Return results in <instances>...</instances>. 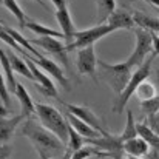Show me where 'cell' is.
<instances>
[{
  "mask_svg": "<svg viewBox=\"0 0 159 159\" xmlns=\"http://www.w3.org/2000/svg\"><path fill=\"white\" fill-rule=\"evenodd\" d=\"M0 5H3V0H0Z\"/></svg>",
  "mask_w": 159,
  "mask_h": 159,
  "instance_id": "60d3db41",
  "label": "cell"
},
{
  "mask_svg": "<svg viewBox=\"0 0 159 159\" xmlns=\"http://www.w3.org/2000/svg\"><path fill=\"white\" fill-rule=\"evenodd\" d=\"M85 138L80 136L71 125H70V136H68V144H66V150H65V155H63V159H70L73 153H76L77 150H80L85 144Z\"/></svg>",
  "mask_w": 159,
  "mask_h": 159,
  "instance_id": "7402d4cb",
  "label": "cell"
},
{
  "mask_svg": "<svg viewBox=\"0 0 159 159\" xmlns=\"http://www.w3.org/2000/svg\"><path fill=\"white\" fill-rule=\"evenodd\" d=\"M26 120V117L22 114V113H19V114H16V116H11V117H5V119H2L0 120V145L2 144H6L12 136H14V133H16V128L22 124V122H25Z\"/></svg>",
  "mask_w": 159,
  "mask_h": 159,
  "instance_id": "4fadbf2b",
  "label": "cell"
},
{
  "mask_svg": "<svg viewBox=\"0 0 159 159\" xmlns=\"http://www.w3.org/2000/svg\"><path fill=\"white\" fill-rule=\"evenodd\" d=\"M11 147L8 144H2L0 145V159H9L11 156Z\"/></svg>",
  "mask_w": 159,
  "mask_h": 159,
  "instance_id": "d6a6232c",
  "label": "cell"
},
{
  "mask_svg": "<svg viewBox=\"0 0 159 159\" xmlns=\"http://www.w3.org/2000/svg\"><path fill=\"white\" fill-rule=\"evenodd\" d=\"M33 45H37L40 47L42 50H45L47 53H50L51 56H54L56 59H59L60 63L65 65V68H68L70 65V59H68V50H66V45H63L60 42V39H56V37H36L31 40Z\"/></svg>",
  "mask_w": 159,
  "mask_h": 159,
  "instance_id": "8fae6325",
  "label": "cell"
},
{
  "mask_svg": "<svg viewBox=\"0 0 159 159\" xmlns=\"http://www.w3.org/2000/svg\"><path fill=\"white\" fill-rule=\"evenodd\" d=\"M138 124L134 120V116H133V111L131 110H127V122H125V127H124V131L119 134V139L122 142H127L130 139H134L138 138Z\"/></svg>",
  "mask_w": 159,
  "mask_h": 159,
  "instance_id": "d4e9b609",
  "label": "cell"
},
{
  "mask_svg": "<svg viewBox=\"0 0 159 159\" xmlns=\"http://www.w3.org/2000/svg\"><path fill=\"white\" fill-rule=\"evenodd\" d=\"M134 36H136V43L133 48V53L125 60L131 68H139L147 59V56L153 53V37L152 33L142 28H134Z\"/></svg>",
  "mask_w": 159,
  "mask_h": 159,
  "instance_id": "8992f818",
  "label": "cell"
},
{
  "mask_svg": "<svg viewBox=\"0 0 159 159\" xmlns=\"http://www.w3.org/2000/svg\"><path fill=\"white\" fill-rule=\"evenodd\" d=\"M8 57H9V62H11V66H12L14 73H17V74L30 79V80H34V76H33V73H31V70H30L25 59L17 56L16 51H8Z\"/></svg>",
  "mask_w": 159,
  "mask_h": 159,
  "instance_id": "ffe728a7",
  "label": "cell"
},
{
  "mask_svg": "<svg viewBox=\"0 0 159 159\" xmlns=\"http://www.w3.org/2000/svg\"><path fill=\"white\" fill-rule=\"evenodd\" d=\"M91 156H98V158H102V152L94 147V145H84L80 150H77L76 153L71 155L70 159H88Z\"/></svg>",
  "mask_w": 159,
  "mask_h": 159,
  "instance_id": "f1b7e54d",
  "label": "cell"
},
{
  "mask_svg": "<svg viewBox=\"0 0 159 159\" xmlns=\"http://www.w3.org/2000/svg\"><path fill=\"white\" fill-rule=\"evenodd\" d=\"M56 19H57V23L62 30V34L65 37V45L71 43L73 39H74V33L77 31L74 28V23H73V17H71V12L68 8H63V9H56Z\"/></svg>",
  "mask_w": 159,
  "mask_h": 159,
  "instance_id": "7c38bea8",
  "label": "cell"
},
{
  "mask_svg": "<svg viewBox=\"0 0 159 159\" xmlns=\"http://www.w3.org/2000/svg\"><path fill=\"white\" fill-rule=\"evenodd\" d=\"M6 114H8V108L3 105V104H0V120H2V119H5V117H6Z\"/></svg>",
  "mask_w": 159,
  "mask_h": 159,
  "instance_id": "d590c367",
  "label": "cell"
},
{
  "mask_svg": "<svg viewBox=\"0 0 159 159\" xmlns=\"http://www.w3.org/2000/svg\"><path fill=\"white\" fill-rule=\"evenodd\" d=\"M25 28L31 30L33 33H36L39 37H56V39H65L62 31H57V30H53L50 26H45L39 22H33V20H28Z\"/></svg>",
  "mask_w": 159,
  "mask_h": 159,
  "instance_id": "603a6c76",
  "label": "cell"
},
{
  "mask_svg": "<svg viewBox=\"0 0 159 159\" xmlns=\"http://www.w3.org/2000/svg\"><path fill=\"white\" fill-rule=\"evenodd\" d=\"M98 74L117 96H120L133 74V68L127 62L108 63L104 60H99L98 62Z\"/></svg>",
  "mask_w": 159,
  "mask_h": 159,
  "instance_id": "7a4b0ae2",
  "label": "cell"
},
{
  "mask_svg": "<svg viewBox=\"0 0 159 159\" xmlns=\"http://www.w3.org/2000/svg\"><path fill=\"white\" fill-rule=\"evenodd\" d=\"M20 134L30 139V142L39 153L40 159H50L54 155H59L60 152L66 150L65 144L54 133H51L42 124H39L33 119H26L23 122Z\"/></svg>",
  "mask_w": 159,
  "mask_h": 159,
  "instance_id": "6da1fadb",
  "label": "cell"
},
{
  "mask_svg": "<svg viewBox=\"0 0 159 159\" xmlns=\"http://www.w3.org/2000/svg\"><path fill=\"white\" fill-rule=\"evenodd\" d=\"M116 11V0H99L98 3V25L107 23L108 17Z\"/></svg>",
  "mask_w": 159,
  "mask_h": 159,
  "instance_id": "484cf974",
  "label": "cell"
},
{
  "mask_svg": "<svg viewBox=\"0 0 159 159\" xmlns=\"http://www.w3.org/2000/svg\"><path fill=\"white\" fill-rule=\"evenodd\" d=\"M0 99H2L3 105L6 108L9 107V104H11V101H9V88H8L6 79H5V76L2 73V68H0Z\"/></svg>",
  "mask_w": 159,
  "mask_h": 159,
  "instance_id": "4dcf8cb0",
  "label": "cell"
},
{
  "mask_svg": "<svg viewBox=\"0 0 159 159\" xmlns=\"http://www.w3.org/2000/svg\"><path fill=\"white\" fill-rule=\"evenodd\" d=\"M36 116L39 117L40 124L54 133L63 144H68V136H70V122L63 114L48 104H36Z\"/></svg>",
  "mask_w": 159,
  "mask_h": 159,
  "instance_id": "3957f363",
  "label": "cell"
},
{
  "mask_svg": "<svg viewBox=\"0 0 159 159\" xmlns=\"http://www.w3.org/2000/svg\"><path fill=\"white\" fill-rule=\"evenodd\" d=\"M0 68H2V73L6 79V84H8V88L11 93H16V88H17V80H16V76H14V70L11 66V62H9V57H8V51H5L3 48H0Z\"/></svg>",
  "mask_w": 159,
  "mask_h": 159,
  "instance_id": "ac0fdd59",
  "label": "cell"
},
{
  "mask_svg": "<svg viewBox=\"0 0 159 159\" xmlns=\"http://www.w3.org/2000/svg\"><path fill=\"white\" fill-rule=\"evenodd\" d=\"M124 153L125 155H131V156H138V158H142V156H147L150 153V145L142 139V138H134V139H130L127 142H124Z\"/></svg>",
  "mask_w": 159,
  "mask_h": 159,
  "instance_id": "e0dca14e",
  "label": "cell"
},
{
  "mask_svg": "<svg viewBox=\"0 0 159 159\" xmlns=\"http://www.w3.org/2000/svg\"><path fill=\"white\" fill-rule=\"evenodd\" d=\"M66 120L70 122V125L80 134V136H84L85 139H98V138H101V136H104L102 133H99L98 130H94L93 127H90L88 124H85L84 120H80V119H77L76 116H73L71 113H66Z\"/></svg>",
  "mask_w": 159,
  "mask_h": 159,
  "instance_id": "2e32d148",
  "label": "cell"
},
{
  "mask_svg": "<svg viewBox=\"0 0 159 159\" xmlns=\"http://www.w3.org/2000/svg\"><path fill=\"white\" fill-rule=\"evenodd\" d=\"M114 30V26L102 23V25H96L93 28H87V30H80L74 33V39L71 43L66 45L68 51H77L80 48H87V47H94V43L98 40H101L102 37H105L108 34H111Z\"/></svg>",
  "mask_w": 159,
  "mask_h": 159,
  "instance_id": "5b68a950",
  "label": "cell"
},
{
  "mask_svg": "<svg viewBox=\"0 0 159 159\" xmlns=\"http://www.w3.org/2000/svg\"><path fill=\"white\" fill-rule=\"evenodd\" d=\"M124 159H142V158H138V156H131V155H124Z\"/></svg>",
  "mask_w": 159,
  "mask_h": 159,
  "instance_id": "f35d334b",
  "label": "cell"
},
{
  "mask_svg": "<svg viewBox=\"0 0 159 159\" xmlns=\"http://www.w3.org/2000/svg\"><path fill=\"white\" fill-rule=\"evenodd\" d=\"M28 56V59L30 60H33L40 70H43L51 79L54 80H57L63 88H65V91H71V85H70V80H68V77L65 76V73H63V70H62V66L57 63V62H54L53 59H48V57H45V56H40V57H34V56H30L28 53H25Z\"/></svg>",
  "mask_w": 159,
  "mask_h": 159,
  "instance_id": "9c48e42d",
  "label": "cell"
},
{
  "mask_svg": "<svg viewBox=\"0 0 159 159\" xmlns=\"http://www.w3.org/2000/svg\"><path fill=\"white\" fill-rule=\"evenodd\" d=\"M3 6L17 19V22H19V25L22 26V28H25V25H26V22H28V19H26V16H25V12H23V9L19 6V3H17V0H3Z\"/></svg>",
  "mask_w": 159,
  "mask_h": 159,
  "instance_id": "83f0119b",
  "label": "cell"
},
{
  "mask_svg": "<svg viewBox=\"0 0 159 159\" xmlns=\"http://www.w3.org/2000/svg\"><path fill=\"white\" fill-rule=\"evenodd\" d=\"M147 125H148L156 134H159V111L156 113V114L147 117Z\"/></svg>",
  "mask_w": 159,
  "mask_h": 159,
  "instance_id": "1f68e13d",
  "label": "cell"
},
{
  "mask_svg": "<svg viewBox=\"0 0 159 159\" xmlns=\"http://www.w3.org/2000/svg\"><path fill=\"white\" fill-rule=\"evenodd\" d=\"M98 57L94 53V47L80 48L76 51V66L80 76H90L98 84Z\"/></svg>",
  "mask_w": 159,
  "mask_h": 159,
  "instance_id": "ba28073f",
  "label": "cell"
},
{
  "mask_svg": "<svg viewBox=\"0 0 159 159\" xmlns=\"http://www.w3.org/2000/svg\"><path fill=\"white\" fill-rule=\"evenodd\" d=\"M22 56H23V59L26 60V63H28V66H30V70H31V73H33V76H34V82H36L37 90H39L43 96L53 98V99L60 102V98H59V93H57V88H56V85H54L53 79H51L43 70H40L33 60H30L28 56L25 53L22 54Z\"/></svg>",
  "mask_w": 159,
  "mask_h": 159,
  "instance_id": "52a82bcc",
  "label": "cell"
},
{
  "mask_svg": "<svg viewBox=\"0 0 159 159\" xmlns=\"http://www.w3.org/2000/svg\"><path fill=\"white\" fill-rule=\"evenodd\" d=\"M60 104L66 108V111L68 113H71L73 116H76L77 119H80V120H84L85 124H88L90 127H93L94 130H98L99 133H102L104 136H107L110 131H107L105 127H104V122L98 117V114L93 111V110H90L88 107L85 105H77V104H68V102H63V101H60Z\"/></svg>",
  "mask_w": 159,
  "mask_h": 159,
  "instance_id": "30bf717a",
  "label": "cell"
},
{
  "mask_svg": "<svg viewBox=\"0 0 159 159\" xmlns=\"http://www.w3.org/2000/svg\"><path fill=\"white\" fill-rule=\"evenodd\" d=\"M0 26H2V28H3V30H5V31H6V33H8V34H9V36H11V37H12V39L17 42V43H19V45H20V47L25 50V51H30V53L33 54L34 57H40V56H43V54L39 53V51L34 48V45H33V43H31L28 39H25V37H23V36H22L19 31H16L14 28H11V26L5 25L3 22H0Z\"/></svg>",
  "mask_w": 159,
  "mask_h": 159,
  "instance_id": "44dd1931",
  "label": "cell"
},
{
  "mask_svg": "<svg viewBox=\"0 0 159 159\" xmlns=\"http://www.w3.org/2000/svg\"><path fill=\"white\" fill-rule=\"evenodd\" d=\"M138 134L150 145L152 150H159V134H156L145 122L138 124Z\"/></svg>",
  "mask_w": 159,
  "mask_h": 159,
  "instance_id": "cb8c5ba5",
  "label": "cell"
},
{
  "mask_svg": "<svg viewBox=\"0 0 159 159\" xmlns=\"http://www.w3.org/2000/svg\"><path fill=\"white\" fill-rule=\"evenodd\" d=\"M153 60H155V56L152 54L139 68H136V70L133 71V74H131V77H130V80H128L125 90L122 91L120 96H117V99H116L114 104H113V113L120 114V113L125 110V107L128 104L130 98L136 93L138 87H139L144 80H148L150 73H152V63H153Z\"/></svg>",
  "mask_w": 159,
  "mask_h": 159,
  "instance_id": "277c9868",
  "label": "cell"
},
{
  "mask_svg": "<svg viewBox=\"0 0 159 159\" xmlns=\"http://www.w3.org/2000/svg\"><path fill=\"white\" fill-rule=\"evenodd\" d=\"M139 107L142 110V113L148 117V116H153L159 111V96L150 99V101H144V102H139Z\"/></svg>",
  "mask_w": 159,
  "mask_h": 159,
  "instance_id": "f546056e",
  "label": "cell"
},
{
  "mask_svg": "<svg viewBox=\"0 0 159 159\" xmlns=\"http://www.w3.org/2000/svg\"><path fill=\"white\" fill-rule=\"evenodd\" d=\"M147 156H148V159H159V150H152Z\"/></svg>",
  "mask_w": 159,
  "mask_h": 159,
  "instance_id": "8d00e7d4",
  "label": "cell"
},
{
  "mask_svg": "<svg viewBox=\"0 0 159 159\" xmlns=\"http://www.w3.org/2000/svg\"><path fill=\"white\" fill-rule=\"evenodd\" d=\"M50 159H53V158H50Z\"/></svg>",
  "mask_w": 159,
  "mask_h": 159,
  "instance_id": "b9f144b4",
  "label": "cell"
},
{
  "mask_svg": "<svg viewBox=\"0 0 159 159\" xmlns=\"http://www.w3.org/2000/svg\"><path fill=\"white\" fill-rule=\"evenodd\" d=\"M133 20H134V25L138 28H142V30H147L150 33H158L159 34V19H156V17H152L145 12H141V11H134Z\"/></svg>",
  "mask_w": 159,
  "mask_h": 159,
  "instance_id": "d6986e66",
  "label": "cell"
},
{
  "mask_svg": "<svg viewBox=\"0 0 159 159\" xmlns=\"http://www.w3.org/2000/svg\"><path fill=\"white\" fill-rule=\"evenodd\" d=\"M108 25L114 26V30H133L136 25H134V20H133V14L119 8L116 9L107 20Z\"/></svg>",
  "mask_w": 159,
  "mask_h": 159,
  "instance_id": "5bb4252c",
  "label": "cell"
},
{
  "mask_svg": "<svg viewBox=\"0 0 159 159\" xmlns=\"http://www.w3.org/2000/svg\"><path fill=\"white\" fill-rule=\"evenodd\" d=\"M34 2H37V3H40V5H42V6H43V8H45V9H47V5H45V3H43V2H42V0H34Z\"/></svg>",
  "mask_w": 159,
  "mask_h": 159,
  "instance_id": "ab89813d",
  "label": "cell"
},
{
  "mask_svg": "<svg viewBox=\"0 0 159 159\" xmlns=\"http://www.w3.org/2000/svg\"><path fill=\"white\" fill-rule=\"evenodd\" d=\"M56 6V9H63V8H68V0H50Z\"/></svg>",
  "mask_w": 159,
  "mask_h": 159,
  "instance_id": "e575fe53",
  "label": "cell"
},
{
  "mask_svg": "<svg viewBox=\"0 0 159 159\" xmlns=\"http://www.w3.org/2000/svg\"><path fill=\"white\" fill-rule=\"evenodd\" d=\"M134 96L139 99V102L150 101V99H153V98H156V96H158V93H156V87H155L152 82L144 80V82L138 87V90H136Z\"/></svg>",
  "mask_w": 159,
  "mask_h": 159,
  "instance_id": "4316f807",
  "label": "cell"
},
{
  "mask_svg": "<svg viewBox=\"0 0 159 159\" xmlns=\"http://www.w3.org/2000/svg\"><path fill=\"white\" fill-rule=\"evenodd\" d=\"M16 98H17V101L20 102V113L28 119L31 114H36V104H34V101H33V98L30 96V93H28V90L20 84V82H17V88H16Z\"/></svg>",
  "mask_w": 159,
  "mask_h": 159,
  "instance_id": "9a60e30c",
  "label": "cell"
},
{
  "mask_svg": "<svg viewBox=\"0 0 159 159\" xmlns=\"http://www.w3.org/2000/svg\"><path fill=\"white\" fill-rule=\"evenodd\" d=\"M147 3H152V5H155V6H158L159 8V0H145Z\"/></svg>",
  "mask_w": 159,
  "mask_h": 159,
  "instance_id": "74e56055",
  "label": "cell"
},
{
  "mask_svg": "<svg viewBox=\"0 0 159 159\" xmlns=\"http://www.w3.org/2000/svg\"><path fill=\"white\" fill-rule=\"evenodd\" d=\"M152 37H153V56L156 57V56H159V34L152 33Z\"/></svg>",
  "mask_w": 159,
  "mask_h": 159,
  "instance_id": "836d02e7",
  "label": "cell"
}]
</instances>
